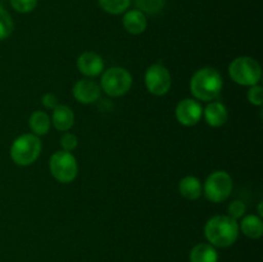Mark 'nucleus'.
I'll use <instances>...</instances> for the list:
<instances>
[{
    "mask_svg": "<svg viewBox=\"0 0 263 262\" xmlns=\"http://www.w3.org/2000/svg\"><path fill=\"white\" fill-rule=\"evenodd\" d=\"M122 23L125 30L131 35H140L146 30V26H148L146 15L139 9L126 10Z\"/></svg>",
    "mask_w": 263,
    "mask_h": 262,
    "instance_id": "ddd939ff",
    "label": "nucleus"
},
{
    "mask_svg": "<svg viewBox=\"0 0 263 262\" xmlns=\"http://www.w3.org/2000/svg\"><path fill=\"white\" fill-rule=\"evenodd\" d=\"M229 74L241 86H253L261 81L262 69L258 62L252 57H238L229 64Z\"/></svg>",
    "mask_w": 263,
    "mask_h": 262,
    "instance_id": "20e7f679",
    "label": "nucleus"
},
{
    "mask_svg": "<svg viewBox=\"0 0 263 262\" xmlns=\"http://www.w3.org/2000/svg\"><path fill=\"white\" fill-rule=\"evenodd\" d=\"M51 123L59 131H68L74 123V113L68 105L58 104L53 109Z\"/></svg>",
    "mask_w": 263,
    "mask_h": 262,
    "instance_id": "4468645a",
    "label": "nucleus"
},
{
    "mask_svg": "<svg viewBox=\"0 0 263 262\" xmlns=\"http://www.w3.org/2000/svg\"><path fill=\"white\" fill-rule=\"evenodd\" d=\"M172 79L168 68L162 63H154L145 72V86L151 94L162 97L171 89Z\"/></svg>",
    "mask_w": 263,
    "mask_h": 262,
    "instance_id": "6e6552de",
    "label": "nucleus"
},
{
    "mask_svg": "<svg viewBox=\"0 0 263 262\" xmlns=\"http://www.w3.org/2000/svg\"><path fill=\"white\" fill-rule=\"evenodd\" d=\"M239 223L229 215H217L205 222L204 235L210 244L218 248L233 246L239 236Z\"/></svg>",
    "mask_w": 263,
    "mask_h": 262,
    "instance_id": "f257e3e1",
    "label": "nucleus"
},
{
    "mask_svg": "<svg viewBox=\"0 0 263 262\" xmlns=\"http://www.w3.org/2000/svg\"><path fill=\"white\" fill-rule=\"evenodd\" d=\"M166 0H135V5L144 14H157L164 8Z\"/></svg>",
    "mask_w": 263,
    "mask_h": 262,
    "instance_id": "aec40b11",
    "label": "nucleus"
},
{
    "mask_svg": "<svg viewBox=\"0 0 263 262\" xmlns=\"http://www.w3.org/2000/svg\"><path fill=\"white\" fill-rule=\"evenodd\" d=\"M205 122L212 127H221L225 125L229 118L228 108L221 102H211L207 107L203 109Z\"/></svg>",
    "mask_w": 263,
    "mask_h": 262,
    "instance_id": "f8f14e48",
    "label": "nucleus"
},
{
    "mask_svg": "<svg viewBox=\"0 0 263 262\" xmlns=\"http://www.w3.org/2000/svg\"><path fill=\"white\" fill-rule=\"evenodd\" d=\"M190 262H217L218 253L210 243H199L190 251Z\"/></svg>",
    "mask_w": 263,
    "mask_h": 262,
    "instance_id": "dca6fc26",
    "label": "nucleus"
},
{
    "mask_svg": "<svg viewBox=\"0 0 263 262\" xmlns=\"http://www.w3.org/2000/svg\"><path fill=\"white\" fill-rule=\"evenodd\" d=\"M223 80L220 72L212 67H203L193 74L190 80V91L193 97L202 102H212L220 97Z\"/></svg>",
    "mask_w": 263,
    "mask_h": 262,
    "instance_id": "f03ea898",
    "label": "nucleus"
},
{
    "mask_svg": "<svg viewBox=\"0 0 263 262\" xmlns=\"http://www.w3.org/2000/svg\"><path fill=\"white\" fill-rule=\"evenodd\" d=\"M100 8L109 14H122L130 7L131 0H98Z\"/></svg>",
    "mask_w": 263,
    "mask_h": 262,
    "instance_id": "6ab92c4d",
    "label": "nucleus"
},
{
    "mask_svg": "<svg viewBox=\"0 0 263 262\" xmlns=\"http://www.w3.org/2000/svg\"><path fill=\"white\" fill-rule=\"evenodd\" d=\"M175 116H176V120L181 125L194 126L202 118L203 108L198 100L186 98V99H182L181 102L177 103Z\"/></svg>",
    "mask_w": 263,
    "mask_h": 262,
    "instance_id": "1a4fd4ad",
    "label": "nucleus"
},
{
    "mask_svg": "<svg viewBox=\"0 0 263 262\" xmlns=\"http://www.w3.org/2000/svg\"><path fill=\"white\" fill-rule=\"evenodd\" d=\"M247 98H248L251 104L261 107L263 104V87L258 84L251 86L248 90V94H247Z\"/></svg>",
    "mask_w": 263,
    "mask_h": 262,
    "instance_id": "b1692460",
    "label": "nucleus"
},
{
    "mask_svg": "<svg viewBox=\"0 0 263 262\" xmlns=\"http://www.w3.org/2000/svg\"><path fill=\"white\" fill-rule=\"evenodd\" d=\"M246 212H247V205L243 200H234V202H231L228 207L229 216L235 218V220L243 217V216L246 215Z\"/></svg>",
    "mask_w": 263,
    "mask_h": 262,
    "instance_id": "5701e85b",
    "label": "nucleus"
},
{
    "mask_svg": "<svg viewBox=\"0 0 263 262\" xmlns=\"http://www.w3.org/2000/svg\"><path fill=\"white\" fill-rule=\"evenodd\" d=\"M239 230L243 231L246 236L251 239L261 238L263 234V222L259 216L244 215L239 223Z\"/></svg>",
    "mask_w": 263,
    "mask_h": 262,
    "instance_id": "2eb2a0df",
    "label": "nucleus"
},
{
    "mask_svg": "<svg viewBox=\"0 0 263 262\" xmlns=\"http://www.w3.org/2000/svg\"><path fill=\"white\" fill-rule=\"evenodd\" d=\"M100 86L92 80H80L74 84L73 89H72V94L77 102L82 103V104H91V103L97 102L100 97Z\"/></svg>",
    "mask_w": 263,
    "mask_h": 262,
    "instance_id": "9d476101",
    "label": "nucleus"
},
{
    "mask_svg": "<svg viewBox=\"0 0 263 262\" xmlns=\"http://www.w3.org/2000/svg\"><path fill=\"white\" fill-rule=\"evenodd\" d=\"M41 140L35 134H23L10 146V158L18 166H30L40 157Z\"/></svg>",
    "mask_w": 263,
    "mask_h": 262,
    "instance_id": "7ed1b4c3",
    "label": "nucleus"
},
{
    "mask_svg": "<svg viewBox=\"0 0 263 262\" xmlns=\"http://www.w3.org/2000/svg\"><path fill=\"white\" fill-rule=\"evenodd\" d=\"M13 20L9 13L0 5V41L9 38L13 32Z\"/></svg>",
    "mask_w": 263,
    "mask_h": 262,
    "instance_id": "412c9836",
    "label": "nucleus"
},
{
    "mask_svg": "<svg viewBox=\"0 0 263 262\" xmlns=\"http://www.w3.org/2000/svg\"><path fill=\"white\" fill-rule=\"evenodd\" d=\"M41 103H43L44 107L48 108V109H54V108L59 104L58 98L54 94H51V92H48V94L44 95V97L41 98Z\"/></svg>",
    "mask_w": 263,
    "mask_h": 262,
    "instance_id": "a878e982",
    "label": "nucleus"
},
{
    "mask_svg": "<svg viewBox=\"0 0 263 262\" xmlns=\"http://www.w3.org/2000/svg\"><path fill=\"white\" fill-rule=\"evenodd\" d=\"M179 192L186 199L195 200L202 195V182L195 176H185L180 180Z\"/></svg>",
    "mask_w": 263,
    "mask_h": 262,
    "instance_id": "f3484780",
    "label": "nucleus"
},
{
    "mask_svg": "<svg viewBox=\"0 0 263 262\" xmlns=\"http://www.w3.org/2000/svg\"><path fill=\"white\" fill-rule=\"evenodd\" d=\"M77 68L87 77H97L104 69V62L99 54L94 51H85L77 59Z\"/></svg>",
    "mask_w": 263,
    "mask_h": 262,
    "instance_id": "9b49d317",
    "label": "nucleus"
},
{
    "mask_svg": "<svg viewBox=\"0 0 263 262\" xmlns=\"http://www.w3.org/2000/svg\"><path fill=\"white\" fill-rule=\"evenodd\" d=\"M203 192L210 202H223L230 197L233 192V179L226 171L212 172L205 180Z\"/></svg>",
    "mask_w": 263,
    "mask_h": 262,
    "instance_id": "0eeeda50",
    "label": "nucleus"
},
{
    "mask_svg": "<svg viewBox=\"0 0 263 262\" xmlns=\"http://www.w3.org/2000/svg\"><path fill=\"white\" fill-rule=\"evenodd\" d=\"M13 9L18 13H30L37 5V0H9Z\"/></svg>",
    "mask_w": 263,
    "mask_h": 262,
    "instance_id": "4be33fe9",
    "label": "nucleus"
},
{
    "mask_svg": "<svg viewBox=\"0 0 263 262\" xmlns=\"http://www.w3.org/2000/svg\"><path fill=\"white\" fill-rule=\"evenodd\" d=\"M49 169L57 181L62 184L72 182L79 174V164L71 152L59 151L50 157Z\"/></svg>",
    "mask_w": 263,
    "mask_h": 262,
    "instance_id": "423d86ee",
    "label": "nucleus"
},
{
    "mask_svg": "<svg viewBox=\"0 0 263 262\" xmlns=\"http://www.w3.org/2000/svg\"><path fill=\"white\" fill-rule=\"evenodd\" d=\"M28 125H30L31 131L35 134L36 136L45 135L49 133L51 125V120L49 117L48 113H45L44 110H36L32 115L30 116V120H28Z\"/></svg>",
    "mask_w": 263,
    "mask_h": 262,
    "instance_id": "a211bd4d",
    "label": "nucleus"
},
{
    "mask_svg": "<svg viewBox=\"0 0 263 262\" xmlns=\"http://www.w3.org/2000/svg\"><path fill=\"white\" fill-rule=\"evenodd\" d=\"M61 145L63 148V151L66 152H72L77 148L79 145V139L74 134L72 133H66L61 138Z\"/></svg>",
    "mask_w": 263,
    "mask_h": 262,
    "instance_id": "393cba45",
    "label": "nucleus"
},
{
    "mask_svg": "<svg viewBox=\"0 0 263 262\" xmlns=\"http://www.w3.org/2000/svg\"><path fill=\"white\" fill-rule=\"evenodd\" d=\"M133 86V76L123 67H110L102 74L100 89L112 98L122 97Z\"/></svg>",
    "mask_w": 263,
    "mask_h": 262,
    "instance_id": "39448f33",
    "label": "nucleus"
}]
</instances>
